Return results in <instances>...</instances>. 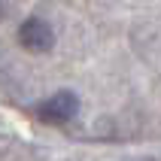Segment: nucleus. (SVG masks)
<instances>
[{
  "label": "nucleus",
  "instance_id": "f257e3e1",
  "mask_svg": "<svg viewBox=\"0 0 161 161\" xmlns=\"http://www.w3.org/2000/svg\"><path fill=\"white\" fill-rule=\"evenodd\" d=\"M36 119L46 125H70L73 119L79 116V94L70 88L55 91L52 97H46L43 103H36Z\"/></svg>",
  "mask_w": 161,
  "mask_h": 161
},
{
  "label": "nucleus",
  "instance_id": "f03ea898",
  "mask_svg": "<svg viewBox=\"0 0 161 161\" xmlns=\"http://www.w3.org/2000/svg\"><path fill=\"white\" fill-rule=\"evenodd\" d=\"M18 43L31 55H46L55 49V27L40 15H31L18 25Z\"/></svg>",
  "mask_w": 161,
  "mask_h": 161
},
{
  "label": "nucleus",
  "instance_id": "7ed1b4c3",
  "mask_svg": "<svg viewBox=\"0 0 161 161\" xmlns=\"http://www.w3.org/2000/svg\"><path fill=\"white\" fill-rule=\"evenodd\" d=\"M0 6H3V0H0Z\"/></svg>",
  "mask_w": 161,
  "mask_h": 161
}]
</instances>
